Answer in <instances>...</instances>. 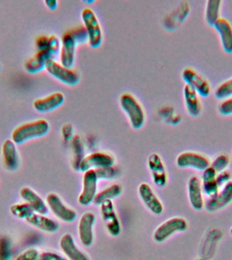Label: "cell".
<instances>
[{
	"instance_id": "6da1fadb",
	"label": "cell",
	"mask_w": 232,
	"mask_h": 260,
	"mask_svg": "<svg viewBox=\"0 0 232 260\" xmlns=\"http://www.w3.org/2000/svg\"><path fill=\"white\" fill-rule=\"evenodd\" d=\"M50 124L46 120L40 119L22 124L14 129L11 140L16 144H22L31 140L43 137L48 133Z\"/></svg>"
},
{
	"instance_id": "7a4b0ae2",
	"label": "cell",
	"mask_w": 232,
	"mask_h": 260,
	"mask_svg": "<svg viewBox=\"0 0 232 260\" xmlns=\"http://www.w3.org/2000/svg\"><path fill=\"white\" fill-rule=\"evenodd\" d=\"M120 105L134 129H138L143 126L146 113L143 108L133 95L129 93H123L120 98Z\"/></svg>"
},
{
	"instance_id": "3957f363",
	"label": "cell",
	"mask_w": 232,
	"mask_h": 260,
	"mask_svg": "<svg viewBox=\"0 0 232 260\" xmlns=\"http://www.w3.org/2000/svg\"><path fill=\"white\" fill-rule=\"evenodd\" d=\"M81 18L87 32L90 46L93 48H99L103 43V34L97 14L91 8H85L81 12Z\"/></svg>"
},
{
	"instance_id": "277c9868",
	"label": "cell",
	"mask_w": 232,
	"mask_h": 260,
	"mask_svg": "<svg viewBox=\"0 0 232 260\" xmlns=\"http://www.w3.org/2000/svg\"><path fill=\"white\" fill-rule=\"evenodd\" d=\"M45 69L51 76L65 85L72 86L77 85L80 80V75L78 72L73 68L63 66L55 60L48 61Z\"/></svg>"
},
{
	"instance_id": "5b68a950",
	"label": "cell",
	"mask_w": 232,
	"mask_h": 260,
	"mask_svg": "<svg viewBox=\"0 0 232 260\" xmlns=\"http://www.w3.org/2000/svg\"><path fill=\"white\" fill-rule=\"evenodd\" d=\"M187 228L188 223L186 219L179 217H172L157 228L153 238L157 243H162L175 233L186 231Z\"/></svg>"
},
{
	"instance_id": "8992f818",
	"label": "cell",
	"mask_w": 232,
	"mask_h": 260,
	"mask_svg": "<svg viewBox=\"0 0 232 260\" xmlns=\"http://www.w3.org/2000/svg\"><path fill=\"white\" fill-rule=\"evenodd\" d=\"M79 44V41L75 38L71 30L63 34L61 40V48L59 52L60 63L63 66L73 68L75 60V52Z\"/></svg>"
},
{
	"instance_id": "52a82bcc",
	"label": "cell",
	"mask_w": 232,
	"mask_h": 260,
	"mask_svg": "<svg viewBox=\"0 0 232 260\" xmlns=\"http://www.w3.org/2000/svg\"><path fill=\"white\" fill-rule=\"evenodd\" d=\"M46 202L48 209L61 221L70 223L76 219V212L65 205L58 194L50 193L47 195Z\"/></svg>"
},
{
	"instance_id": "ba28073f",
	"label": "cell",
	"mask_w": 232,
	"mask_h": 260,
	"mask_svg": "<svg viewBox=\"0 0 232 260\" xmlns=\"http://www.w3.org/2000/svg\"><path fill=\"white\" fill-rule=\"evenodd\" d=\"M181 77L185 85L194 89L199 96L208 97L211 92V84L207 79L197 73L194 69L186 68L181 73Z\"/></svg>"
},
{
	"instance_id": "9c48e42d",
	"label": "cell",
	"mask_w": 232,
	"mask_h": 260,
	"mask_svg": "<svg viewBox=\"0 0 232 260\" xmlns=\"http://www.w3.org/2000/svg\"><path fill=\"white\" fill-rule=\"evenodd\" d=\"M176 164L179 168H191L200 172L211 166V161L207 156L194 152H182L177 156Z\"/></svg>"
},
{
	"instance_id": "30bf717a",
	"label": "cell",
	"mask_w": 232,
	"mask_h": 260,
	"mask_svg": "<svg viewBox=\"0 0 232 260\" xmlns=\"http://www.w3.org/2000/svg\"><path fill=\"white\" fill-rule=\"evenodd\" d=\"M232 202V181L220 188L219 192L208 199L205 207L208 212H217L228 206Z\"/></svg>"
},
{
	"instance_id": "8fae6325",
	"label": "cell",
	"mask_w": 232,
	"mask_h": 260,
	"mask_svg": "<svg viewBox=\"0 0 232 260\" xmlns=\"http://www.w3.org/2000/svg\"><path fill=\"white\" fill-rule=\"evenodd\" d=\"M97 178L95 170H90L84 172L83 176L82 190L78 197V203L81 206H88L93 202L97 194Z\"/></svg>"
},
{
	"instance_id": "7c38bea8",
	"label": "cell",
	"mask_w": 232,
	"mask_h": 260,
	"mask_svg": "<svg viewBox=\"0 0 232 260\" xmlns=\"http://www.w3.org/2000/svg\"><path fill=\"white\" fill-rule=\"evenodd\" d=\"M102 218L109 235L117 237L121 233V225L112 201H107L100 205Z\"/></svg>"
},
{
	"instance_id": "4fadbf2b",
	"label": "cell",
	"mask_w": 232,
	"mask_h": 260,
	"mask_svg": "<svg viewBox=\"0 0 232 260\" xmlns=\"http://www.w3.org/2000/svg\"><path fill=\"white\" fill-rule=\"evenodd\" d=\"M115 158L111 154L103 152H96L84 156L79 165V170L82 172L90 170L113 166Z\"/></svg>"
},
{
	"instance_id": "5bb4252c",
	"label": "cell",
	"mask_w": 232,
	"mask_h": 260,
	"mask_svg": "<svg viewBox=\"0 0 232 260\" xmlns=\"http://www.w3.org/2000/svg\"><path fill=\"white\" fill-rule=\"evenodd\" d=\"M57 54L49 48L38 50L30 59L26 61L24 69L28 73L35 74L46 69L47 62L51 60H54Z\"/></svg>"
},
{
	"instance_id": "9a60e30c",
	"label": "cell",
	"mask_w": 232,
	"mask_h": 260,
	"mask_svg": "<svg viewBox=\"0 0 232 260\" xmlns=\"http://www.w3.org/2000/svg\"><path fill=\"white\" fill-rule=\"evenodd\" d=\"M148 164L154 184L160 188L166 186L168 183V175L160 156L157 153L151 154L148 157Z\"/></svg>"
},
{
	"instance_id": "2e32d148",
	"label": "cell",
	"mask_w": 232,
	"mask_h": 260,
	"mask_svg": "<svg viewBox=\"0 0 232 260\" xmlns=\"http://www.w3.org/2000/svg\"><path fill=\"white\" fill-rule=\"evenodd\" d=\"M2 159L8 172H14L20 167V159L16 144L12 140L4 142L2 147Z\"/></svg>"
},
{
	"instance_id": "e0dca14e",
	"label": "cell",
	"mask_w": 232,
	"mask_h": 260,
	"mask_svg": "<svg viewBox=\"0 0 232 260\" xmlns=\"http://www.w3.org/2000/svg\"><path fill=\"white\" fill-rule=\"evenodd\" d=\"M96 220L93 212H86L81 215L78 225L79 240L85 247H90L94 241L93 225Z\"/></svg>"
},
{
	"instance_id": "ac0fdd59",
	"label": "cell",
	"mask_w": 232,
	"mask_h": 260,
	"mask_svg": "<svg viewBox=\"0 0 232 260\" xmlns=\"http://www.w3.org/2000/svg\"><path fill=\"white\" fill-rule=\"evenodd\" d=\"M64 102V94L60 91H56L42 99L36 100L33 103V107L38 113H47L58 109Z\"/></svg>"
},
{
	"instance_id": "d6986e66",
	"label": "cell",
	"mask_w": 232,
	"mask_h": 260,
	"mask_svg": "<svg viewBox=\"0 0 232 260\" xmlns=\"http://www.w3.org/2000/svg\"><path fill=\"white\" fill-rule=\"evenodd\" d=\"M138 191L142 202L151 212L155 215H160L163 212L164 207L162 203L156 197L150 185L142 183L138 186Z\"/></svg>"
},
{
	"instance_id": "ffe728a7",
	"label": "cell",
	"mask_w": 232,
	"mask_h": 260,
	"mask_svg": "<svg viewBox=\"0 0 232 260\" xmlns=\"http://www.w3.org/2000/svg\"><path fill=\"white\" fill-rule=\"evenodd\" d=\"M189 203L195 210L201 211L205 207L201 180L196 176H191L187 183Z\"/></svg>"
},
{
	"instance_id": "44dd1931",
	"label": "cell",
	"mask_w": 232,
	"mask_h": 260,
	"mask_svg": "<svg viewBox=\"0 0 232 260\" xmlns=\"http://www.w3.org/2000/svg\"><path fill=\"white\" fill-rule=\"evenodd\" d=\"M20 196L24 202L28 203L35 213L46 215L49 209L46 202L32 188L24 186L20 189Z\"/></svg>"
},
{
	"instance_id": "7402d4cb",
	"label": "cell",
	"mask_w": 232,
	"mask_h": 260,
	"mask_svg": "<svg viewBox=\"0 0 232 260\" xmlns=\"http://www.w3.org/2000/svg\"><path fill=\"white\" fill-rule=\"evenodd\" d=\"M59 245L69 260H90L89 256L75 245L74 239L70 234H65L61 238Z\"/></svg>"
},
{
	"instance_id": "603a6c76",
	"label": "cell",
	"mask_w": 232,
	"mask_h": 260,
	"mask_svg": "<svg viewBox=\"0 0 232 260\" xmlns=\"http://www.w3.org/2000/svg\"><path fill=\"white\" fill-rule=\"evenodd\" d=\"M219 37L220 42L224 52L232 53V26L227 19L220 18L213 25Z\"/></svg>"
},
{
	"instance_id": "cb8c5ba5",
	"label": "cell",
	"mask_w": 232,
	"mask_h": 260,
	"mask_svg": "<svg viewBox=\"0 0 232 260\" xmlns=\"http://www.w3.org/2000/svg\"><path fill=\"white\" fill-rule=\"evenodd\" d=\"M183 96L187 113L191 117H198L201 112V104L198 93L189 85H185L183 88Z\"/></svg>"
},
{
	"instance_id": "d4e9b609",
	"label": "cell",
	"mask_w": 232,
	"mask_h": 260,
	"mask_svg": "<svg viewBox=\"0 0 232 260\" xmlns=\"http://www.w3.org/2000/svg\"><path fill=\"white\" fill-rule=\"evenodd\" d=\"M25 221L28 224L46 233H55L59 229V224L57 221L47 217L46 215L40 213H33Z\"/></svg>"
},
{
	"instance_id": "484cf974",
	"label": "cell",
	"mask_w": 232,
	"mask_h": 260,
	"mask_svg": "<svg viewBox=\"0 0 232 260\" xmlns=\"http://www.w3.org/2000/svg\"><path fill=\"white\" fill-rule=\"evenodd\" d=\"M217 173L211 166L203 171L201 176V188L204 194L211 198L215 196L219 190V186L216 180Z\"/></svg>"
},
{
	"instance_id": "4316f807",
	"label": "cell",
	"mask_w": 232,
	"mask_h": 260,
	"mask_svg": "<svg viewBox=\"0 0 232 260\" xmlns=\"http://www.w3.org/2000/svg\"><path fill=\"white\" fill-rule=\"evenodd\" d=\"M222 2L220 0H209L206 4L205 20L210 26H213L219 19Z\"/></svg>"
},
{
	"instance_id": "83f0119b",
	"label": "cell",
	"mask_w": 232,
	"mask_h": 260,
	"mask_svg": "<svg viewBox=\"0 0 232 260\" xmlns=\"http://www.w3.org/2000/svg\"><path fill=\"white\" fill-rule=\"evenodd\" d=\"M122 192V187L120 184L111 185V186L107 187V188L97 193L94 199L93 202L96 205H101L105 201H111L112 199L116 198L121 194Z\"/></svg>"
},
{
	"instance_id": "f1b7e54d",
	"label": "cell",
	"mask_w": 232,
	"mask_h": 260,
	"mask_svg": "<svg viewBox=\"0 0 232 260\" xmlns=\"http://www.w3.org/2000/svg\"><path fill=\"white\" fill-rule=\"evenodd\" d=\"M10 213L16 218L26 219L35 213L30 205L26 203H18L13 204L10 208Z\"/></svg>"
},
{
	"instance_id": "f546056e",
	"label": "cell",
	"mask_w": 232,
	"mask_h": 260,
	"mask_svg": "<svg viewBox=\"0 0 232 260\" xmlns=\"http://www.w3.org/2000/svg\"><path fill=\"white\" fill-rule=\"evenodd\" d=\"M72 146L74 158H73V166L75 170H79V165L84 157V149L80 136H75L72 138Z\"/></svg>"
},
{
	"instance_id": "4dcf8cb0",
	"label": "cell",
	"mask_w": 232,
	"mask_h": 260,
	"mask_svg": "<svg viewBox=\"0 0 232 260\" xmlns=\"http://www.w3.org/2000/svg\"><path fill=\"white\" fill-rule=\"evenodd\" d=\"M13 247L12 240L8 236H0V260H12Z\"/></svg>"
},
{
	"instance_id": "1f68e13d",
	"label": "cell",
	"mask_w": 232,
	"mask_h": 260,
	"mask_svg": "<svg viewBox=\"0 0 232 260\" xmlns=\"http://www.w3.org/2000/svg\"><path fill=\"white\" fill-rule=\"evenodd\" d=\"M214 95L220 101L232 97V77L218 85L214 92Z\"/></svg>"
},
{
	"instance_id": "d6a6232c",
	"label": "cell",
	"mask_w": 232,
	"mask_h": 260,
	"mask_svg": "<svg viewBox=\"0 0 232 260\" xmlns=\"http://www.w3.org/2000/svg\"><path fill=\"white\" fill-rule=\"evenodd\" d=\"M229 164L230 158L229 156L225 154H221L214 158L213 161L211 162V166H210L214 169L218 174V173L227 170Z\"/></svg>"
},
{
	"instance_id": "836d02e7",
	"label": "cell",
	"mask_w": 232,
	"mask_h": 260,
	"mask_svg": "<svg viewBox=\"0 0 232 260\" xmlns=\"http://www.w3.org/2000/svg\"><path fill=\"white\" fill-rule=\"evenodd\" d=\"M95 171L99 180H111L116 175V170L113 166L98 168Z\"/></svg>"
},
{
	"instance_id": "e575fe53",
	"label": "cell",
	"mask_w": 232,
	"mask_h": 260,
	"mask_svg": "<svg viewBox=\"0 0 232 260\" xmlns=\"http://www.w3.org/2000/svg\"><path fill=\"white\" fill-rule=\"evenodd\" d=\"M40 253L35 248H28L20 253L14 260H39Z\"/></svg>"
},
{
	"instance_id": "d590c367",
	"label": "cell",
	"mask_w": 232,
	"mask_h": 260,
	"mask_svg": "<svg viewBox=\"0 0 232 260\" xmlns=\"http://www.w3.org/2000/svg\"><path fill=\"white\" fill-rule=\"evenodd\" d=\"M218 112L223 116L232 115V97L222 101L218 106Z\"/></svg>"
},
{
	"instance_id": "8d00e7d4",
	"label": "cell",
	"mask_w": 232,
	"mask_h": 260,
	"mask_svg": "<svg viewBox=\"0 0 232 260\" xmlns=\"http://www.w3.org/2000/svg\"><path fill=\"white\" fill-rule=\"evenodd\" d=\"M39 260H68V259L56 252L46 251L40 252Z\"/></svg>"
},
{
	"instance_id": "74e56055",
	"label": "cell",
	"mask_w": 232,
	"mask_h": 260,
	"mask_svg": "<svg viewBox=\"0 0 232 260\" xmlns=\"http://www.w3.org/2000/svg\"><path fill=\"white\" fill-rule=\"evenodd\" d=\"M231 173L227 170L218 173L217 177H216V180H217V182L218 185H219V188H221L224 185L227 184V183L230 182V181H231Z\"/></svg>"
},
{
	"instance_id": "f35d334b",
	"label": "cell",
	"mask_w": 232,
	"mask_h": 260,
	"mask_svg": "<svg viewBox=\"0 0 232 260\" xmlns=\"http://www.w3.org/2000/svg\"><path fill=\"white\" fill-rule=\"evenodd\" d=\"M62 136L63 139L69 141L73 138V127L71 124H65L62 127Z\"/></svg>"
},
{
	"instance_id": "ab89813d",
	"label": "cell",
	"mask_w": 232,
	"mask_h": 260,
	"mask_svg": "<svg viewBox=\"0 0 232 260\" xmlns=\"http://www.w3.org/2000/svg\"><path fill=\"white\" fill-rule=\"evenodd\" d=\"M49 43V36H40L37 38L36 45L38 50H44L48 48Z\"/></svg>"
},
{
	"instance_id": "60d3db41",
	"label": "cell",
	"mask_w": 232,
	"mask_h": 260,
	"mask_svg": "<svg viewBox=\"0 0 232 260\" xmlns=\"http://www.w3.org/2000/svg\"><path fill=\"white\" fill-rule=\"evenodd\" d=\"M175 114L174 109L170 107H165L160 110V115L161 117L166 119L167 121L170 119Z\"/></svg>"
},
{
	"instance_id": "b9f144b4",
	"label": "cell",
	"mask_w": 232,
	"mask_h": 260,
	"mask_svg": "<svg viewBox=\"0 0 232 260\" xmlns=\"http://www.w3.org/2000/svg\"><path fill=\"white\" fill-rule=\"evenodd\" d=\"M44 3L49 9L52 10L56 9L57 5H58V2L56 0H46L44 2Z\"/></svg>"
},
{
	"instance_id": "7bdbcfd3",
	"label": "cell",
	"mask_w": 232,
	"mask_h": 260,
	"mask_svg": "<svg viewBox=\"0 0 232 260\" xmlns=\"http://www.w3.org/2000/svg\"><path fill=\"white\" fill-rule=\"evenodd\" d=\"M181 121V117L180 115H177L175 113L170 119L168 120V122L169 123L172 124V125H177L180 123Z\"/></svg>"
},
{
	"instance_id": "ee69618b",
	"label": "cell",
	"mask_w": 232,
	"mask_h": 260,
	"mask_svg": "<svg viewBox=\"0 0 232 260\" xmlns=\"http://www.w3.org/2000/svg\"><path fill=\"white\" fill-rule=\"evenodd\" d=\"M230 235H231L232 237V227L231 228V229H230Z\"/></svg>"
},
{
	"instance_id": "f6af8a7d",
	"label": "cell",
	"mask_w": 232,
	"mask_h": 260,
	"mask_svg": "<svg viewBox=\"0 0 232 260\" xmlns=\"http://www.w3.org/2000/svg\"><path fill=\"white\" fill-rule=\"evenodd\" d=\"M197 260H207V259H201H201H197Z\"/></svg>"
}]
</instances>
